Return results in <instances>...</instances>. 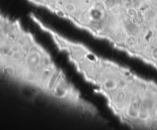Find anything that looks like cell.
<instances>
[{
  "label": "cell",
  "mask_w": 157,
  "mask_h": 130,
  "mask_svg": "<svg viewBox=\"0 0 157 130\" xmlns=\"http://www.w3.org/2000/svg\"><path fill=\"white\" fill-rule=\"evenodd\" d=\"M34 24L50 37L83 79L105 98L108 107L124 125L157 128V89L129 68L99 56L81 42L52 28L35 14Z\"/></svg>",
  "instance_id": "obj_1"
}]
</instances>
